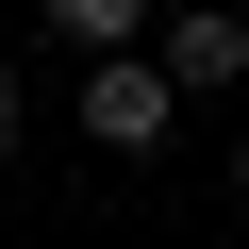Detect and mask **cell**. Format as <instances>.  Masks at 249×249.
Returning a JSON list of instances; mask_svg holds the SVG:
<instances>
[{
  "mask_svg": "<svg viewBox=\"0 0 249 249\" xmlns=\"http://www.w3.org/2000/svg\"><path fill=\"white\" fill-rule=\"evenodd\" d=\"M50 34L100 67V50H150V34H166V0H50Z\"/></svg>",
  "mask_w": 249,
  "mask_h": 249,
  "instance_id": "obj_3",
  "label": "cell"
},
{
  "mask_svg": "<svg viewBox=\"0 0 249 249\" xmlns=\"http://www.w3.org/2000/svg\"><path fill=\"white\" fill-rule=\"evenodd\" d=\"M232 199H249V133H232Z\"/></svg>",
  "mask_w": 249,
  "mask_h": 249,
  "instance_id": "obj_5",
  "label": "cell"
},
{
  "mask_svg": "<svg viewBox=\"0 0 249 249\" xmlns=\"http://www.w3.org/2000/svg\"><path fill=\"white\" fill-rule=\"evenodd\" d=\"M67 116H83V150H166V116H183V83H166V50H100L83 83H67Z\"/></svg>",
  "mask_w": 249,
  "mask_h": 249,
  "instance_id": "obj_1",
  "label": "cell"
},
{
  "mask_svg": "<svg viewBox=\"0 0 249 249\" xmlns=\"http://www.w3.org/2000/svg\"><path fill=\"white\" fill-rule=\"evenodd\" d=\"M150 50H166V83H183V100H216V83H249V17H232V0H183V17H166Z\"/></svg>",
  "mask_w": 249,
  "mask_h": 249,
  "instance_id": "obj_2",
  "label": "cell"
},
{
  "mask_svg": "<svg viewBox=\"0 0 249 249\" xmlns=\"http://www.w3.org/2000/svg\"><path fill=\"white\" fill-rule=\"evenodd\" d=\"M17 116H34V83H17V67H0V150H17Z\"/></svg>",
  "mask_w": 249,
  "mask_h": 249,
  "instance_id": "obj_4",
  "label": "cell"
}]
</instances>
